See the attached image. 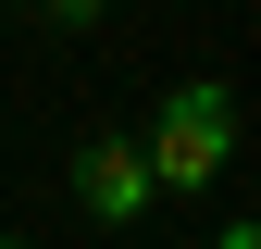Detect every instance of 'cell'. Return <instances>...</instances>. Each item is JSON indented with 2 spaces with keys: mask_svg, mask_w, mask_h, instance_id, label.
Masks as SVG:
<instances>
[{
  "mask_svg": "<svg viewBox=\"0 0 261 249\" xmlns=\"http://www.w3.org/2000/svg\"><path fill=\"white\" fill-rule=\"evenodd\" d=\"M149 200H162V162H149V150H124V137H87L75 150V212H87V225H137Z\"/></svg>",
  "mask_w": 261,
  "mask_h": 249,
  "instance_id": "7a4b0ae2",
  "label": "cell"
},
{
  "mask_svg": "<svg viewBox=\"0 0 261 249\" xmlns=\"http://www.w3.org/2000/svg\"><path fill=\"white\" fill-rule=\"evenodd\" d=\"M38 13H62V25H100V0H38Z\"/></svg>",
  "mask_w": 261,
  "mask_h": 249,
  "instance_id": "3957f363",
  "label": "cell"
},
{
  "mask_svg": "<svg viewBox=\"0 0 261 249\" xmlns=\"http://www.w3.org/2000/svg\"><path fill=\"white\" fill-rule=\"evenodd\" d=\"M149 162H162V187H212L224 162H237V100H224L212 75L162 87V112H149Z\"/></svg>",
  "mask_w": 261,
  "mask_h": 249,
  "instance_id": "6da1fadb",
  "label": "cell"
}]
</instances>
